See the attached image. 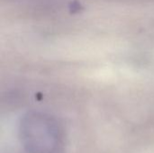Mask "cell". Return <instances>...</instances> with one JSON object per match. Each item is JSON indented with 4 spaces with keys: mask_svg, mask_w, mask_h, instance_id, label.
Wrapping results in <instances>:
<instances>
[{
    "mask_svg": "<svg viewBox=\"0 0 154 153\" xmlns=\"http://www.w3.org/2000/svg\"><path fill=\"white\" fill-rule=\"evenodd\" d=\"M20 139L27 153H60L63 133L53 117L31 113L21 121Z\"/></svg>",
    "mask_w": 154,
    "mask_h": 153,
    "instance_id": "6da1fadb",
    "label": "cell"
}]
</instances>
